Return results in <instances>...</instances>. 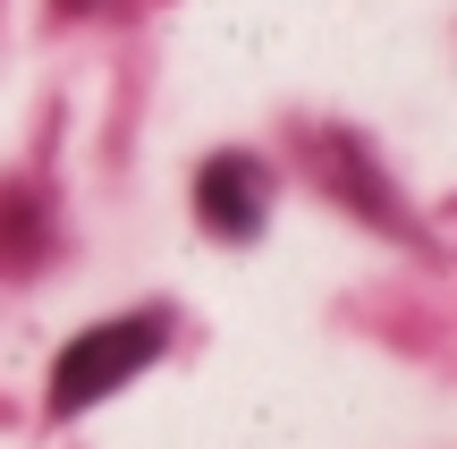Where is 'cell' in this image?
Segmentation results:
<instances>
[{
	"label": "cell",
	"mask_w": 457,
	"mask_h": 449,
	"mask_svg": "<svg viewBox=\"0 0 457 449\" xmlns=\"http://www.w3.org/2000/svg\"><path fill=\"white\" fill-rule=\"evenodd\" d=\"M77 9H94V0H77Z\"/></svg>",
	"instance_id": "cell-3"
},
{
	"label": "cell",
	"mask_w": 457,
	"mask_h": 449,
	"mask_svg": "<svg viewBox=\"0 0 457 449\" xmlns=\"http://www.w3.org/2000/svg\"><path fill=\"white\" fill-rule=\"evenodd\" d=\"M195 212L212 237H254L262 212H271V170L254 153H212L204 179H195Z\"/></svg>",
	"instance_id": "cell-2"
},
{
	"label": "cell",
	"mask_w": 457,
	"mask_h": 449,
	"mask_svg": "<svg viewBox=\"0 0 457 449\" xmlns=\"http://www.w3.org/2000/svg\"><path fill=\"white\" fill-rule=\"evenodd\" d=\"M170 322L162 314H128V322H94V331H77L60 348V365H51V416H85L94 399H111L119 382H136V373L162 356Z\"/></svg>",
	"instance_id": "cell-1"
}]
</instances>
